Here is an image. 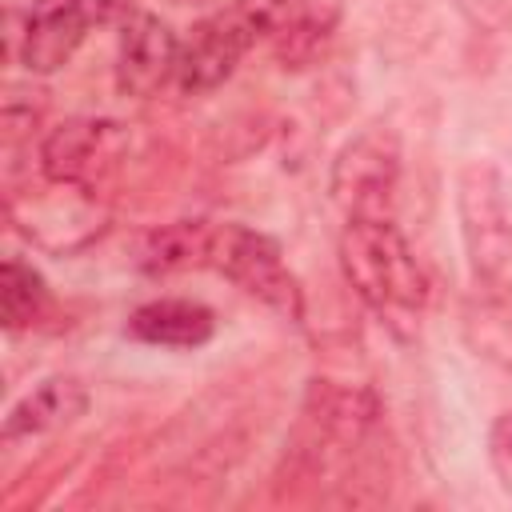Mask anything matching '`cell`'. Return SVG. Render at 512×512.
<instances>
[{"mask_svg":"<svg viewBox=\"0 0 512 512\" xmlns=\"http://www.w3.org/2000/svg\"><path fill=\"white\" fill-rule=\"evenodd\" d=\"M344 284L396 336H412L428 308V276L392 216H348L336 240Z\"/></svg>","mask_w":512,"mask_h":512,"instance_id":"cell-1","label":"cell"},{"mask_svg":"<svg viewBox=\"0 0 512 512\" xmlns=\"http://www.w3.org/2000/svg\"><path fill=\"white\" fill-rule=\"evenodd\" d=\"M460 240L476 288L512 300V212L492 160H468L456 172Z\"/></svg>","mask_w":512,"mask_h":512,"instance_id":"cell-2","label":"cell"},{"mask_svg":"<svg viewBox=\"0 0 512 512\" xmlns=\"http://www.w3.org/2000/svg\"><path fill=\"white\" fill-rule=\"evenodd\" d=\"M208 268H216L224 280H232L244 296L260 300L280 320L304 324V288L284 264V252L272 236L248 224H216Z\"/></svg>","mask_w":512,"mask_h":512,"instance_id":"cell-3","label":"cell"},{"mask_svg":"<svg viewBox=\"0 0 512 512\" xmlns=\"http://www.w3.org/2000/svg\"><path fill=\"white\" fill-rule=\"evenodd\" d=\"M40 176L96 192L128 160V128L108 116H68L40 140Z\"/></svg>","mask_w":512,"mask_h":512,"instance_id":"cell-4","label":"cell"},{"mask_svg":"<svg viewBox=\"0 0 512 512\" xmlns=\"http://www.w3.org/2000/svg\"><path fill=\"white\" fill-rule=\"evenodd\" d=\"M396 188L400 140L388 128H364L336 152L328 192L344 216H392Z\"/></svg>","mask_w":512,"mask_h":512,"instance_id":"cell-5","label":"cell"},{"mask_svg":"<svg viewBox=\"0 0 512 512\" xmlns=\"http://www.w3.org/2000/svg\"><path fill=\"white\" fill-rule=\"evenodd\" d=\"M252 40H256V32L240 8L196 20L192 32L180 40V64H176L180 92L204 96V92L220 88L236 72V64L252 48Z\"/></svg>","mask_w":512,"mask_h":512,"instance_id":"cell-6","label":"cell"},{"mask_svg":"<svg viewBox=\"0 0 512 512\" xmlns=\"http://www.w3.org/2000/svg\"><path fill=\"white\" fill-rule=\"evenodd\" d=\"M48 192L28 196V208L8 204L12 224L40 248L48 252H72L80 244H88L92 236H100L104 228V208L96 204V192L88 188H72V184H52L44 180Z\"/></svg>","mask_w":512,"mask_h":512,"instance_id":"cell-7","label":"cell"},{"mask_svg":"<svg viewBox=\"0 0 512 512\" xmlns=\"http://www.w3.org/2000/svg\"><path fill=\"white\" fill-rule=\"evenodd\" d=\"M176 64H180L176 32L152 12H132L116 44V88L124 96L148 100L168 80H176Z\"/></svg>","mask_w":512,"mask_h":512,"instance_id":"cell-8","label":"cell"},{"mask_svg":"<svg viewBox=\"0 0 512 512\" xmlns=\"http://www.w3.org/2000/svg\"><path fill=\"white\" fill-rule=\"evenodd\" d=\"M88 32V0H32L20 24V64L32 76L60 72Z\"/></svg>","mask_w":512,"mask_h":512,"instance_id":"cell-9","label":"cell"},{"mask_svg":"<svg viewBox=\"0 0 512 512\" xmlns=\"http://www.w3.org/2000/svg\"><path fill=\"white\" fill-rule=\"evenodd\" d=\"M88 412V388L76 376H48L36 388H28L4 416V440H28L56 428H68Z\"/></svg>","mask_w":512,"mask_h":512,"instance_id":"cell-10","label":"cell"},{"mask_svg":"<svg viewBox=\"0 0 512 512\" xmlns=\"http://www.w3.org/2000/svg\"><path fill=\"white\" fill-rule=\"evenodd\" d=\"M216 332V316L200 300L160 296L128 316V336L152 348H200Z\"/></svg>","mask_w":512,"mask_h":512,"instance_id":"cell-11","label":"cell"},{"mask_svg":"<svg viewBox=\"0 0 512 512\" xmlns=\"http://www.w3.org/2000/svg\"><path fill=\"white\" fill-rule=\"evenodd\" d=\"M212 228L216 224H208V220H172V224L152 228L140 244V268L152 272V276L208 268Z\"/></svg>","mask_w":512,"mask_h":512,"instance_id":"cell-12","label":"cell"},{"mask_svg":"<svg viewBox=\"0 0 512 512\" xmlns=\"http://www.w3.org/2000/svg\"><path fill=\"white\" fill-rule=\"evenodd\" d=\"M460 332L476 356L512 376V300L484 288L468 292L460 304Z\"/></svg>","mask_w":512,"mask_h":512,"instance_id":"cell-13","label":"cell"},{"mask_svg":"<svg viewBox=\"0 0 512 512\" xmlns=\"http://www.w3.org/2000/svg\"><path fill=\"white\" fill-rule=\"evenodd\" d=\"M52 308V292L44 284V276L24 264L20 256H8L4 260V272H0V320L8 332H24V328H36Z\"/></svg>","mask_w":512,"mask_h":512,"instance_id":"cell-14","label":"cell"},{"mask_svg":"<svg viewBox=\"0 0 512 512\" xmlns=\"http://www.w3.org/2000/svg\"><path fill=\"white\" fill-rule=\"evenodd\" d=\"M336 36V8H308L288 32L276 36V56L284 68H308L316 64Z\"/></svg>","mask_w":512,"mask_h":512,"instance_id":"cell-15","label":"cell"},{"mask_svg":"<svg viewBox=\"0 0 512 512\" xmlns=\"http://www.w3.org/2000/svg\"><path fill=\"white\" fill-rule=\"evenodd\" d=\"M312 8V0H244L240 12L252 24L256 36H280L288 32L304 12Z\"/></svg>","mask_w":512,"mask_h":512,"instance_id":"cell-16","label":"cell"},{"mask_svg":"<svg viewBox=\"0 0 512 512\" xmlns=\"http://www.w3.org/2000/svg\"><path fill=\"white\" fill-rule=\"evenodd\" d=\"M464 20L476 28V32H488V36H500L512 28V0H452Z\"/></svg>","mask_w":512,"mask_h":512,"instance_id":"cell-17","label":"cell"},{"mask_svg":"<svg viewBox=\"0 0 512 512\" xmlns=\"http://www.w3.org/2000/svg\"><path fill=\"white\" fill-rule=\"evenodd\" d=\"M488 460H492V472L496 480L504 484V492L512 496V408L500 412L488 428Z\"/></svg>","mask_w":512,"mask_h":512,"instance_id":"cell-18","label":"cell"}]
</instances>
